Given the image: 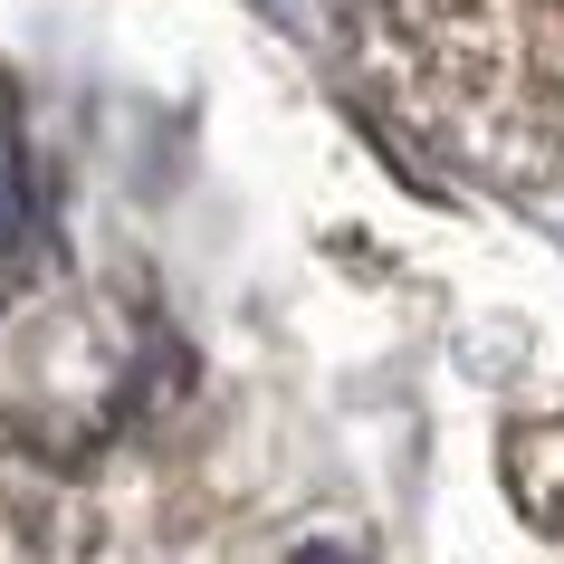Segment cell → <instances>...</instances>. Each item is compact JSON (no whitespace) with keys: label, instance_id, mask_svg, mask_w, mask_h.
Wrapping results in <instances>:
<instances>
[{"label":"cell","instance_id":"obj_1","mask_svg":"<svg viewBox=\"0 0 564 564\" xmlns=\"http://www.w3.org/2000/svg\"><path fill=\"white\" fill-rule=\"evenodd\" d=\"M392 58L469 144L564 173V0H373Z\"/></svg>","mask_w":564,"mask_h":564}]
</instances>
